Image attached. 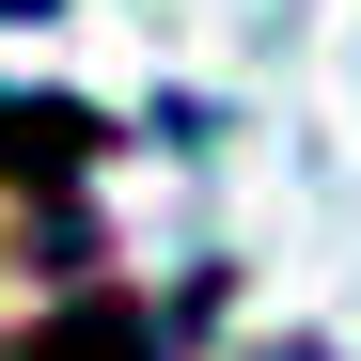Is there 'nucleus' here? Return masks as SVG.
<instances>
[{
    "mask_svg": "<svg viewBox=\"0 0 361 361\" xmlns=\"http://www.w3.org/2000/svg\"><path fill=\"white\" fill-rule=\"evenodd\" d=\"M110 110L94 94H0V267H47V283H94V173H110Z\"/></svg>",
    "mask_w": 361,
    "mask_h": 361,
    "instance_id": "1",
    "label": "nucleus"
},
{
    "mask_svg": "<svg viewBox=\"0 0 361 361\" xmlns=\"http://www.w3.org/2000/svg\"><path fill=\"white\" fill-rule=\"evenodd\" d=\"M0 16H63V0H0Z\"/></svg>",
    "mask_w": 361,
    "mask_h": 361,
    "instance_id": "3",
    "label": "nucleus"
},
{
    "mask_svg": "<svg viewBox=\"0 0 361 361\" xmlns=\"http://www.w3.org/2000/svg\"><path fill=\"white\" fill-rule=\"evenodd\" d=\"M0 361H157V314H142V298H110V283H79V298H47Z\"/></svg>",
    "mask_w": 361,
    "mask_h": 361,
    "instance_id": "2",
    "label": "nucleus"
}]
</instances>
